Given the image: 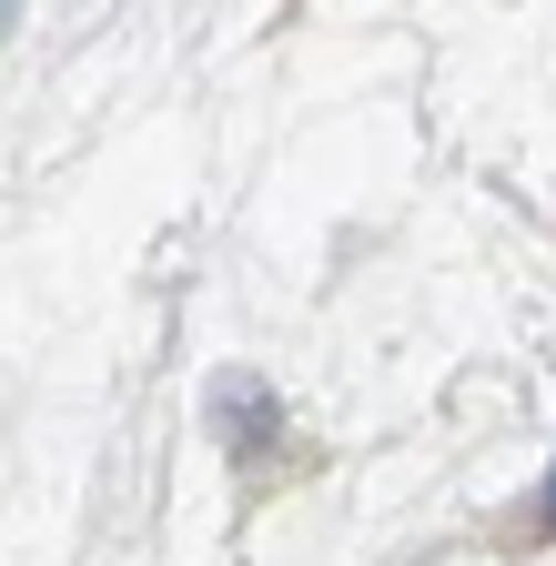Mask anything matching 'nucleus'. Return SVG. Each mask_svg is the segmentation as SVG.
<instances>
[{"mask_svg": "<svg viewBox=\"0 0 556 566\" xmlns=\"http://www.w3.org/2000/svg\"><path fill=\"white\" fill-rule=\"evenodd\" d=\"M536 516H546V526H556V475H546V495H536Z\"/></svg>", "mask_w": 556, "mask_h": 566, "instance_id": "f257e3e1", "label": "nucleus"}]
</instances>
